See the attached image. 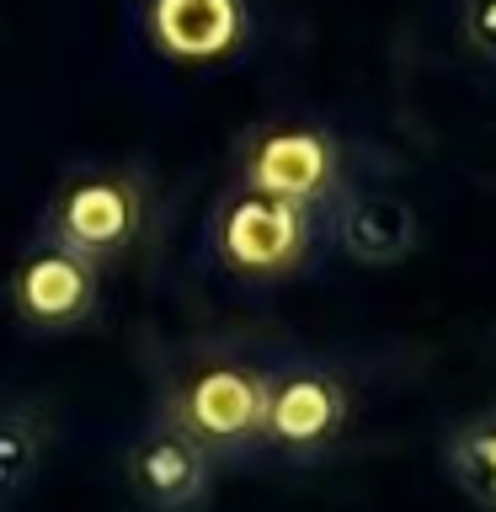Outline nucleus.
<instances>
[{
  "label": "nucleus",
  "instance_id": "6e6552de",
  "mask_svg": "<svg viewBox=\"0 0 496 512\" xmlns=\"http://www.w3.org/2000/svg\"><path fill=\"white\" fill-rule=\"evenodd\" d=\"M139 27L171 64H224L246 48L251 0H144Z\"/></svg>",
  "mask_w": 496,
  "mask_h": 512
},
{
  "label": "nucleus",
  "instance_id": "f8f14e48",
  "mask_svg": "<svg viewBox=\"0 0 496 512\" xmlns=\"http://www.w3.org/2000/svg\"><path fill=\"white\" fill-rule=\"evenodd\" d=\"M459 27L470 54L496 70V0H459Z\"/></svg>",
  "mask_w": 496,
  "mask_h": 512
},
{
  "label": "nucleus",
  "instance_id": "f03ea898",
  "mask_svg": "<svg viewBox=\"0 0 496 512\" xmlns=\"http://www.w3.org/2000/svg\"><path fill=\"white\" fill-rule=\"evenodd\" d=\"M326 219L251 187H224L208 208V256L240 283H283L315 262Z\"/></svg>",
  "mask_w": 496,
  "mask_h": 512
},
{
  "label": "nucleus",
  "instance_id": "7ed1b4c3",
  "mask_svg": "<svg viewBox=\"0 0 496 512\" xmlns=\"http://www.w3.org/2000/svg\"><path fill=\"white\" fill-rule=\"evenodd\" d=\"M150 224V187L134 166H75L48 192L38 235L96 267L128 262Z\"/></svg>",
  "mask_w": 496,
  "mask_h": 512
},
{
  "label": "nucleus",
  "instance_id": "9b49d317",
  "mask_svg": "<svg viewBox=\"0 0 496 512\" xmlns=\"http://www.w3.org/2000/svg\"><path fill=\"white\" fill-rule=\"evenodd\" d=\"M438 464L475 512H496V400L480 411H464L443 427Z\"/></svg>",
  "mask_w": 496,
  "mask_h": 512
},
{
  "label": "nucleus",
  "instance_id": "9d476101",
  "mask_svg": "<svg viewBox=\"0 0 496 512\" xmlns=\"http://www.w3.org/2000/svg\"><path fill=\"white\" fill-rule=\"evenodd\" d=\"M54 454V411L32 395H0V512L38 486Z\"/></svg>",
  "mask_w": 496,
  "mask_h": 512
},
{
  "label": "nucleus",
  "instance_id": "20e7f679",
  "mask_svg": "<svg viewBox=\"0 0 496 512\" xmlns=\"http://www.w3.org/2000/svg\"><path fill=\"white\" fill-rule=\"evenodd\" d=\"M352 422V384L336 363L288 352L267 358V400H262V459L283 470H310L342 443Z\"/></svg>",
  "mask_w": 496,
  "mask_h": 512
},
{
  "label": "nucleus",
  "instance_id": "0eeeda50",
  "mask_svg": "<svg viewBox=\"0 0 496 512\" xmlns=\"http://www.w3.org/2000/svg\"><path fill=\"white\" fill-rule=\"evenodd\" d=\"M123 480L144 512H203L214 496V459L160 416H144L123 448Z\"/></svg>",
  "mask_w": 496,
  "mask_h": 512
},
{
  "label": "nucleus",
  "instance_id": "39448f33",
  "mask_svg": "<svg viewBox=\"0 0 496 512\" xmlns=\"http://www.w3.org/2000/svg\"><path fill=\"white\" fill-rule=\"evenodd\" d=\"M235 187L267 192V198H283L326 219L352 192V160L342 134H331L326 123L310 118L256 123L235 144Z\"/></svg>",
  "mask_w": 496,
  "mask_h": 512
},
{
  "label": "nucleus",
  "instance_id": "423d86ee",
  "mask_svg": "<svg viewBox=\"0 0 496 512\" xmlns=\"http://www.w3.org/2000/svg\"><path fill=\"white\" fill-rule=\"evenodd\" d=\"M11 315L32 336H70L86 320H96L102 304V267L86 256L54 246V240L32 235V246L11 267Z\"/></svg>",
  "mask_w": 496,
  "mask_h": 512
},
{
  "label": "nucleus",
  "instance_id": "f257e3e1",
  "mask_svg": "<svg viewBox=\"0 0 496 512\" xmlns=\"http://www.w3.org/2000/svg\"><path fill=\"white\" fill-rule=\"evenodd\" d=\"M267 358L235 342H187L150 374V416L198 443L214 470L262 459Z\"/></svg>",
  "mask_w": 496,
  "mask_h": 512
},
{
  "label": "nucleus",
  "instance_id": "1a4fd4ad",
  "mask_svg": "<svg viewBox=\"0 0 496 512\" xmlns=\"http://www.w3.org/2000/svg\"><path fill=\"white\" fill-rule=\"evenodd\" d=\"M326 230L336 240V251L358 267H400L416 251V240H422L416 208L384 187H352L326 214Z\"/></svg>",
  "mask_w": 496,
  "mask_h": 512
}]
</instances>
